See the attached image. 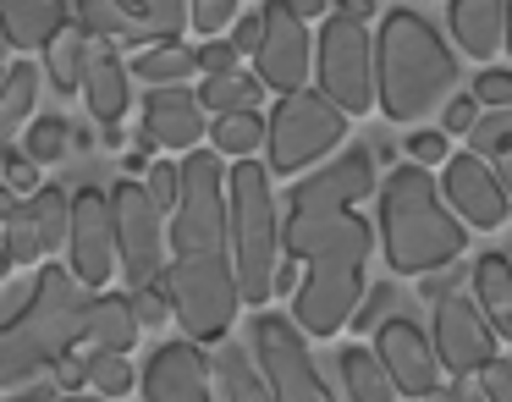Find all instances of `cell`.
I'll list each match as a JSON object with an SVG mask.
<instances>
[{"mask_svg":"<svg viewBox=\"0 0 512 402\" xmlns=\"http://www.w3.org/2000/svg\"><path fill=\"white\" fill-rule=\"evenodd\" d=\"M375 188H380L375 155L347 149L287 193L281 243H287V259L303 265V281L292 292V320L309 336H336L342 325H353L358 303L369 292L364 265L369 248H375V232L353 204L369 199Z\"/></svg>","mask_w":512,"mask_h":402,"instance_id":"cell-1","label":"cell"},{"mask_svg":"<svg viewBox=\"0 0 512 402\" xmlns=\"http://www.w3.org/2000/svg\"><path fill=\"white\" fill-rule=\"evenodd\" d=\"M221 149H193L177 160L182 199L171 210V270L166 292L177 309L182 336L221 347L237 325V265H232V204H226V166Z\"/></svg>","mask_w":512,"mask_h":402,"instance_id":"cell-2","label":"cell"},{"mask_svg":"<svg viewBox=\"0 0 512 402\" xmlns=\"http://www.w3.org/2000/svg\"><path fill=\"white\" fill-rule=\"evenodd\" d=\"M94 292L72 276V265H39L28 303L0 320V386H34L39 375H56V364H67L72 347L89 331Z\"/></svg>","mask_w":512,"mask_h":402,"instance_id":"cell-3","label":"cell"},{"mask_svg":"<svg viewBox=\"0 0 512 402\" xmlns=\"http://www.w3.org/2000/svg\"><path fill=\"white\" fill-rule=\"evenodd\" d=\"M380 254L397 276H435L468 254V221L446 204L430 166H397L380 182Z\"/></svg>","mask_w":512,"mask_h":402,"instance_id":"cell-4","label":"cell"},{"mask_svg":"<svg viewBox=\"0 0 512 402\" xmlns=\"http://www.w3.org/2000/svg\"><path fill=\"white\" fill-rule=\"evenodd\" d=\"M375 72H380V116L424 122L457 100V56L446 39L408 6H391L375 28Z\"/></svg>","mask_w":512,"mask_h":402,"instance_id":"cell-5","label":"cell"},{"mask_svg":"<svg viewBox=\"0 0 512 402\" xmlns=\"http://www.w3.org/2000/svg\"><path fill=\"white\" fill-rule=\"evenodd\" d=\"M276 171L265 160H237L226 171V204H232V265H237V287H243L248 309H265V298L276 292L281 276V215H276Z\"/></svg>","mask_w":512,"mask_h":402,"instance_id":"cell-6","label":"cell"},{"mask_svg":"<svg viewBox=\"0 0 512 402\" xmlns=\"http://www.w3.org/2000/svg\"><path fill=\"white\" fill-rule=\"evenodd\" d=\"M347 138V111L336 100H325L320 89H298V94H276V111H270V138H265V166L276 177L325 160L336 144Z\"/></svg>","mask_w":512,"mask_h":402,"instance_id":"cell-7","label":"cell"},{"mask_svg":"<svg viewBox=\"0 0 512 402\" xmlns=\"http://www.w3.org/2000/svg\"><path fill=\"white\" fill-rule=\"evenodd\" d=\"M314 83L325 100H336L347 116H369V105H380V72H375V39L369 23L331 12L314 45Z\"/></svg>","mask_w":512,"mask_h":402,"instance_id":"cell-8","label":"cell"},{"mask_svg":"<svg viewBox=\"0 0 512 402\" xmlns=\"http://www.w3.org/2000/svg\"><path fill=\"white\" fill-rule=\"evenodd\" d=\"M116 210V248H122V276L127 287H155L171 270V215L149 199L144 182H116L111 188Z\"/></svg>","mask_w":512,"mask_h":402,"instance_id":"cell-9","label":"cell"},{"mask_svg":"<svg viewBox=\"0 0 512 402\" xmlns=\"http://www.w3.org/2000/svg\"><path fill=\"white\" fill-rule=\"evenodd\" d=\"M248 336H254L259 369H265L276 402H336L325 375H320V364H314V353H309V336H303V325L292 314L259 309Z\"/></svg>","mask_w":512,"mask_h":402,"instance_id":"cell-10","label":"cell"},{"mask_svg":"<svg viewBox=\"0 0 512 402\" xmlns=\"http://www.w3.org/2000/svg\"><path fill=\"white\" fill-rule=\"evenodd\" d=\"M67 265L89 292H105L111 276L122 270V248H116V210L111 193L78 188L72 193V232H67Z\"/></svg>","mask_w":512,"mask_h":402,"instance_id":"cell-11","label":"cell"},{"mask_svg":"<svg viewBox=\"0 0 512 402\" xmlns=\"http://www.w3.org/2000/svg\"><path fill=\"white\" fill-rule=\"evenodd\" d=\"M430 336H435V353H441V364L452 369V375H479L490 358H501L496 325L485 320L479 298H463V292H446V298H435V325H430Z\"/></svg>","mask_w":512,"mask_h":402,"instance_id":"cell-12","label":"cell"},{"mask_svg":"<svg viewBox=\"0 0 512 402\" xmlns=\"http://www.w3.org/2000/svg\"><path fill=\"white\" fill-rule=\"evenodd\" d=\"M265 45L254 56V78L276 94H298L309 89L314 78V45H309V28L303 17L287 12V0H265Z\"/></svg>","mask_w":512,"mask_h":402,"instance_id":"cell-13","label":"cell"},{"mask_svg":"<svg viewBox=\"0 0 512 402\" xmlns=\"http://www.w3.org/2000/svg\"><path fill=\"white\" fill-rule=\"evenodd\" d=\"M138 386H144V402H215V358H204V342L193 336L160 342Z\"/></svg>","mask_w":512,"mask_h":402,"instance_id":"cell-14","label":"cell"},{"mask_svg":"<svg viewBox=\"0 0 512 402\" xmlns=\"http://www.w3.org/2000/svg\"><path fill=\"white\" fill-rule=\"evenodd\" d=\"M375 353L380 364H386V375L397 380L402 397H430L435 386H441V353H435V336H424L413 320H402V314H391V320L375 325Z\"/></svg>","mask_w":512,"mask_h":402,"instance_id":"cell-15","label":"cell"},{"mask_svg":"<svg viewBox=\"0 0 512 402\" xmlns=\"http://www.w3.org/2000/svg\"><path fill=\"white\" fill-rule=\"evenodd\" d=\"M441 193H446V204H452V210L474 226V232H496V226H507V215H512V193L501 188L496 166H490V160H479L474 149L446 160Z\"/></svg>","mask_w":512,"mask_h":402,"instance_id":"cell-16","label":"cell"},{"mask_svg":"<svg viewBox=\"0 0 512 402\" xmlns=\"http://www.w3.org/2000/svg\"><path fill=\"white\" fill-rule=\"evenodd\" d=\"M204 138V100L193 89H144V122H138V149L155 155V149H177L193 155Z\"/></svg>","mask_w":512,"mask_h":402,"instance_id":"cell-17","label":"cell"},{"mask_svg":"<svg viewBox=\"0 0 512 402\" xmlns=\"http://www.w3.org/2000/svg\"><path fill=\"white\" fill-rule=\"evenodd\" d=\"M127 78H133V67L116 56V45L94 39L89 72H83V100H89V116L105 127V133H116V122H122L127 105H133V83Z\"/></svg>","mask_w":512,"mask_h":402,"instance_id":"cell-18","label":"cell"},{"mask_svg":"<svg viewBox=\"0 0 512 402\" xmlns=\"http://www.w3.org/2000/svg\"><path fill=\"white\" fill-rule=\"evenodd\" d=\"M446 28L463 56L490 61L507 50V0H446Z\"/></svg>","mask_w":512,"mask_h":402,"instance_id":"cell-19","label":"cell"},{"mask_svg":"<svg viewBox=\"0 0 512 402\" xmlns=\"http://www.w3.org/2000/svg\"><path fill=\"white\" fill-rule=\"evenodd\" d=\"M67 0H0V34L12 50H45L67 28Z\"/></svg>","mask_w":512,"mask_h":402,"instance_id":"cell-20","label":"cell"},{"mask_svg":"<svg viewBox=\"0 0 512 402\" xmlns=\"http://www.w3.org/2000/svg\"><path fill=\"white\" fill-rule=\"evenodd\" d=\"M72 12H78V23L89 28L94 39H105V45H133V50H155V45H166V39H160L155 28L138 23V17L127 12L122 0H78Z\"/></svg>","mask_w":512,"mask_h":402,"instance_id":"cell-21","label":"cell"},{"mask_svg":"<svg viewBox=\"0 0 512 402\" xmlns=\"http://www.w3.org/2000/svg\"><path fill=\"white\" fill-rule=\"evenodd\" d=\"M215 380H221L226 402H276L265 369H259V353L243 342H232V336L215 347Z\"/></svg>","mask_w":512,"mask_h":402,"instance_id":"cell-22","label":"cell"},{"mask_svg":"<svg viewBox=\"0 0 512 402\" xmlns=\"http://www.w3.org/2000/svg\"><path fill=\"white\" fill-rule=\"evenodd\" d=\"M138 336H144V325H138V314H133V298H122V292H94L83 342H94L100 353H127Z\"/></svg>","mask_w":512,"mask_h":402,"instance_id":"cell-23","label":"cell"},{"mask_svg":"<svg viewBox=\"0 0 512 402\" xmlns=\"http://www.w3.org/2000/svg\"><path fill=\"white\" fill-rule=\"evenodd\" d=\"M89 56H94V34L83 23H67L56 39L45 45V78L56 83V94L67 100L72 89H83V72H89Z\"/></svg>","mask_w":512,"mask_h":402,"instance_id":"cell-24","label":"cell"},{"mask_svg":"<svg viewBox=\"0 0 512 402\" xmlns=\"http://www.w3.org/2000/svg\"><path fill=\"white\" fill-rule=\"evenodd\" d=\"M39 72L34 61H17V67L0 72V149H12L17 127L34 116V100H39Z\"/></svg>","mask_w":512,"mask_h":402,"instance_id":"cell-25","label":"cell"},{"mask_svg":"<svg viewBox=\"0 0 512 402\" xmlns=\"http://www.w3.org/2000/svg\"><path fill=\"white\" fill-rule=\"evenodd\" d=\"M50 243H45V226H39L34 204H12L6 215V232H0V265L6 270H28V265H45Z\"/></svg>","mask_w":512,"mask_h":402,"instance_id":"cell-26","label":"cell"},{"mask_svg":"<svg viewBox=\"0 0 512 402\" xmlns=\"http://www.w3.org/2000/svg\"><path fill=\"white\" fill-rule=\"evenodd\" d=\"M474 298L485 309V320L496 325V336L512 342V259L501 254H485L474 265Z\"/></svg>","mask_w":512,"mask_h":402,"instance_id":"cell-27","label":"cell"},{"mask_svg":"<svg viewBox=\"0 0 512 402\" xmlns=\"http://www.w3.org/2000/svg\"><path fill=\"white\" fill-rule=\"evenodd\" d=\"M342 380H347V397L353 402H397L402 397L375 347H347L342 353Z\"/></svg>","mask_w":512,"mask_h":402,"instance_id":"cell-28","label":"cell"},{"mask_svg":"<svg viewBox=\"0 0 512 402\" xmlns=\"http://www.w3.org/2000/svg\"><path fill=\"white\" fill-rule=\"evenodd\" d=\"M133 72H138V83H144V89H177V83H188L193 72H199V50H188L182 39H171V45L138 50Z\"/></svg>","mask_w":512,"mask_h":402,"instance_id":"cell-29","label":"cell"},{"mask_svg":"<svg viewBox=\"0 0 512 402\" xmlns=\"http://www.w3.org/2000/svg\"><path fill=\"white\" fill-rule=\"evenodd\" d=\"M210 138L226 160H254L270 138V116L265 111H237V116H215Z\"/></svg>","mask_w":512,"mask_h":402,"instance_id":"cell-30","label":"cell"},{"mask_svg":"<svg viewBox=\"0 0 512 402\" xmlns=\"http://www.w3.org/2000/svg\"><path fill=\"white\" fill-rule=\"evenodd\" d=\"M259 89L265 83L248 78V72H215L199 83V100L210 116H237V111H259Z\"/></svg>","mask_w":512,"mask_h":402,"instance_id":"cell-31","label":"cell"},{"mask_svg":"<svg viewBox=\"0 0 512 402\" xmlns=\"http://www.w3.org/2000/svg\"><path fill=\"white\" fill-rule=\"evenodd\" d=\"M133 364H127V353H100L94 347L89 358H78V386L100 391V397H127L133 391Z\"/></svg>","mask_w":512,"mask_h":402,"instance_id":"cell-32","label":"cell"},{"mask_svg":"<svg viewBox=\"0 0 512 402\" xmlns=\"http://www.w3.org/2000/svg\"><path fill=\"white\" fill-rule=\"evenodd\" d=\"M72 149V122L67 116H34L28 122V133H23V155H34L39 166H50V160H61Z\"/></svg>","mask_w":512,"mask_h":402,"instance_id":"cell-33","label":"cell"},{"mask_svg":"<svg viewBox=\"0 0 512 402\" xmlns=\"http://www.w3.org/2000/svg\"><path fill=\"white\" fill-rule=\"evenodd\" d=\"M122 6L138 17V23L155 28L166 45H171V39H182V28L193 23V0H122Z\"/></svg>","mask_w":512,"mask_h":402,"instance_id":"cell-34","label":"cell"},{"mask_svg":"<svg viewBox=\"0 0 512 402\" xmlns=\"http://www.w3.org/2000/svg\"><path fill=\"white\" fill-rule=\"evenodd\" d=\"M468 149H474L479 160H501L512 149V105L507 111H485L474 122V133H468Z\"/></svg>","mask_w":512,"mask_h":402,"instance_id":"cell-35","label":"cell"},{"mask_svg":"<svg viewBox=\"0 0 512 402\" xmlns=\"http://www.w3.org/2000/svg\"><path fill=\"white\" fill-rule=\"evenodd\" d=\"M127 298H133V314H138V325H144L149 336H155L160 325L171 320V314H177V309H171V292H166V281H155V287H133Z\"/></svg>","mask_w":512,"mask_h":402,"instance_id":"cell-36","label":"cell"},{"mask_svg":"<svg viewBox=\"0 0 512 402\" xmlns=\"http://www.w3.org/2000/svg\"><path fill=\"white\" fill-rule=\"evenodd\" d=\"M408 160H413V166L452 160V133H446V127H413V133H408Z\"/></svg>","mask_w":512,"mask_h":402,"instance_id":"cell-37","label":"cell"},{"mask_svg":"<svg viewBox=\"0 0 512 402\" xmlns=\"http://www.w3.org/2000/svg\"><path fill=\"white\" fill-rule=\"evenodd\" d=\"M237 23V0H193V34L221 39V28Z\"/></svg>","mask_w":512,"mask_h":402,"instance_id":"cell-38","label":"cell"},{"mask_svg":"<svg viewBox=\"0 0 512 402\" xmlns=\"http://www.w3.org/2000/svg\"><path fill=\"white\" fill-rule=\"evenodd\" d=\"M0 177H6V188H12L17 199H34V193L45 188V182H39V160L17 155V149H6V171H0Z\"/></svg>","mask_w":512,"mask_h":402,"instance_id":"cell-39","label":"cell"},{"mask_svg":"<svg viewBox=\"0 0 512 402\" xmlns=\"http://www.w3.org/2000/svg\"><path fill=\"white\" fill-rule=\"evenodd\" d=\"M474 100L485 111H507L512 105V72H479L474 78Z\"/></svg>","mask_w":512,"mask_h":402,"instance_id":"cell-40","label":"cell"},{"mask_svg":"<svg viewBox=\"0 0 512 402\" xmlns=\"http://www.w3.org/2000/svg\"><path fill=\"white\" fill-rule=\"evenodd\" d=\"M237 56H243V50H237L232 39H204L199 45V72L204 78H215V72H237Z\"/></svg>","mask_w":512,"mask_h":402,"instance_id":"cell-41","label":"cell"},{"mask_svg":"<svg viewBox=\"0 0 512 402\" xmlns=\"http://www.w3.org/2000/svg\"><path fill=\"white\" fill-rule=\"evenodd\" d=\"M479 391H485L490 402H512V358H490V364L479 369Z\"/></svg>","mask_w":512,"mask_h":402,"instance_id":"cell-42","label":"cell"},{"mask_svg":"<svg viewBox=\"0 0 512 402\" xmlns=\"http://www.w3.org/2000/svg\"><path fill=\"white\" fill-rule=\"evenodd\" d=\"M479 116H485V105H479L474 94H457V100L441 111V127H446V133H474Z\"/></svg>","mask_w":512,"mask_h":402,"instance_id":"cell-43","label":"cell"},{"mask_svg":"<svg viewBox=\"0 0 512 402\" xmlns=\"http://www.w3.org/2000/svg\"><path fill=\"white\" fill-rule=\"evenodd\" d=\"M232 39L237 50H243V56H259V45H265V12H248V17H237L232 23Z\"/></svg>","mask_w":512,"mask_h":402,"instance_id":"cell-44","label":"cell"},{"mask_svg":"<svg viewBox=\"0 0 512 402\" xmlns=\"http://www.w3.org/2000/svg\"><path fill=\"white\" fill-rule=\"evenodd\" d=\"M391 298H397V287H386V281H380V287H369V292H364V303H358V314H353L358 331H369V320H380Z\"/></svg>","mask_w":512,"mask_h":402,"instance_id":"cell-45","label":"cell"},{"mask_svg":"<svg viewBox=\"0 0 512 402\" xmlns=\"http://www.w3.org/2000/svg\"><path fill=\"white\" fill-rule=\"evenodd\" d=\"M287 12L303 17V23H314V17H331V0H287Z\"/></svg>","mask_w":512,"mask_h":402,"instance_id":"cell-46","label":"cell"},{"mask_svg":"<svg viewBox=\"0 0 512 402\" xmlns=\"http://www.w3.org/2000/svg\"><path fill=\"white\" fill-rule=\"evenodd\" d=\"M336 12H342V17H358V23H369V17H375V0H336Z\"/></svg>","mask_w":512,"mask_h":402,"instance_id":"cell-47","label":"cell"},{"mask_svg":"<svg viewBox=\"0 0 512 402\" xmlns=\"http://www.w3.org/2000/svg\"><path fill=\"white\" fill-rule=\"evenodd\" d=\"M490 166H496V177H501V188H507V193H512V149H507V155H501V160H490Z\"/></svg>","mask_w":512,"mask_h":402,"instance_id":"cell-48","label":"cell"},{"mask_svg":"<svg viewBox=\"0 0 512 402\" xmlns=\"http://www.w3.org/2000/svg\"><path fill=\"white\" fill-rule=\"evenodd\" d=\"M457 397H463V402H490L479 386H468V375H457Z\"/></svg>","mask_w":512,"mask_h":402,"instance_id":"cell-49","label":"cell"},{"mask_svg":"<svg viewBox=\"0 0 512 402\" xmlns=\"http://www.w3.org/2000/svg\"><path fill=\"white\" fill-rule=\"evenodd\" d=\"M424 402H463V397H457V386H435Z\"/></svg>","mask_w":512,"mask_h":402,"instance_id":"cell-50","label":"cell"},{"mask_svg":"<svg viewBox=\"0 0 512 402\" xmlns=\"http://www.w3.org/2000/svg\"><path fill=\"white\" fill-rule=\"evenodd\" d=\"M12 199H17L12 188H0V232H6V215H12Z\"/></svg>","mask_w":512,"mask_h":402,"instance_id":"cell-51","label":"cell"},{"mask_svg":"<svg viewBox=\"0 0 512 402\" xmlns=\"http://www.w3.org/2000/svg\"><path fill=\"white\" fill-rule=\"evenodd\" d=\"M507 56H512V0H507Z\"/></svg>","mask_w":512,"mask_h":402,"instance_id":"cell-52","label":"cell"},{"mask_svg":"<svg viewBox=\"0 0 512 402\" xmlns=\"http://www.w3.org/2000/svg\"><path fill=\"white\" fill-rule=\"evenodd\" d=\"M6 50H12V45H6V34H0V72H6Z\"/></svg>","mask_w":512,"mask_h":402,"instance_id":"cell-53","label":"cell"}]
</instances>
